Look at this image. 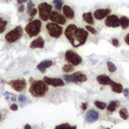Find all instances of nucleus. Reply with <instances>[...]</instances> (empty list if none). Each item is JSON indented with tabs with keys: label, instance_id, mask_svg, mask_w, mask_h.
<instances>
[{
	"label": "nucleus",
	"instance_id": "f257e3e1",
	"mask_svg": "<svg viewBox=\"0 0 129 129\" xmlns=\"http://www.w3.org/2000/svg\"><path fill=\"white\" fill-rule=\"evenodd\" d=\"M44 81H35L30 87V94L34 97H42L46 93L47 87Z\"/></svg>",
	"mask_w": 129,
	"mask_h": 129
},
{
	"label": "nucleus",
	"instance_id": "f03ea898",
	"mask_svg": "<svg viewBox=\"0 0 129 129\" xmlns=\"http://www.w3.org/2000/svg\"><path fill=\"white\" fill-rule=\"evenodd\" d=\"M40 28H42V21L36 19V20H33V21L29 22L27 25H26L25 32L27 33L30 37L36 36L40 31Z\"/></svg>",
	"mask_w": 129,
	"mask_h": 129
},
{
	"label": "nucleus",
	"instance_id": "7ed1b4c3",
	"mask_svg": "<svg viewBox=\"0 0 129 129\" xmlns=\"http://www.w3.org/2000/svg\"><path fill=\"white\" fill-rule=\"evenodd\" d=\"M46 29H47V31H49V34L52 37H55V38L60 37L63 33V27L56 22L47 23L46 24Z\"/></svg>",
	"mask_w": 129,
	"mask_h": 129
},
{
	"label": "nucleus",
	"instance_id": "20e7f679",
	"mask_svg": "<svg viewBox=\"0 0 129 129\" xmlns=\"http://www.w3.org/2000/svg\"><path fill=\"white\" fill-rule=\"evenodd\" d=\"M52 5L46 3V2H43V3H40L38 5V12H39V16H40V19L43 20V21H46L47 19L50 18V14L52 12Z\"/></svg>",
	"mask_w": 129,
	"mask_h": 129
},
{
	"label": "nucleus",
	"instance_id": "39448f33",
	"mask_svg": "<svg viewBox=\"0 0 129 129\" xmlns=\"http://www.w3.org/2000/svg\"><path fill=\"white\" fill-rule=\"evenodd\" d=\"M88 37V32L87 29L84 28H78L77 32H76V37H75L74 43H72L74 46H80L85 43L86 39Z\"/></svg>",
	"mask_w": 129,
	"mask_h": 129
},
{
	"label": "nucleus",
	"instance_id": "423d86ee",
	"mask_svg": "<svg viewBox=\"0 0 129 129\" xmlns=\"http://www.w3.org/2000/svg\"><path fill=\"white\" fill-rule=\"evenodd\" d=\"M22 32H23V29L22 27H20V26H17L14 29H12L11 31H9L7 34L5 36V39L6 42L8 43H14L16 42L17 39H19L22 35Z\"/></svg>",
	"mask_w": 129,
	"mask_h": 129
},
{
	"label": "nucleus",
	"instance_id": "0eeeda50",
	"mask_svg": "<svg viewBox=\"0 0 129 129\" xmlns=\"http://www.w3.org/2000/svg\"><path fill=\"white\" fill-rule=\"evenodd\" d=\"M65 80L68 81L70 83H77V82H86L87 81V77L85 76L84 74L82 73H75V74H72V75H66L65 76Z\"/></svg>",
	"mask_w": 129,
	"mask_h": 129
},
{
	"label": "nucleus",
	"instance_id": "6e6552de",
	"mask_svg": "<svg viewBox=\"0 0 129 129\" xmlns=\"http://www.w3.org/2000/svg\"><path fill=\"white\" fill-rule=\"evenodd\" d=\"M66 59H67L68 62L70 64H72L73 66H78L82 63V58L73 51H68L66 52Z\"/></svg>",
	"mask_w": 129,
	"mask_h": 129
},
{
	"label": "nucleus",
	"instance_id": "1a4fd4ad",
	"mask_svg": "<svg viewBox=\"0 0 129 129\" xmlns=\"http://www.w3.org/2000/svg\"><path fill=\"white\" fill-rule=\"evenodd\" d=\"M77 30H78V27H77L76 25H74V24H70L66 28V30H65V34L68 37V39L70 40L71 43H74L75 37H76V32H77Z\"/></svg>",
	"mask_w": 129,
	"mask_h": 129
},
{
	"label": "nucleus",
	"instance_id": "9d476101",
	"mask_svg": "<svg viewBox=\"0 0 129 129\" xmlns=\"http://www.w3.org/2000/svg\"><path fill=\"white\" fill-rule=\"evenodd\" d=\"M105 24L108 27H118L120 25V18L117 15H108L105 20Z\"/></svg>",
	"mask_w": 129,
	"mask_h": 129
},
{
	"label": "nucleus",
	"instance_id": "9b49d317",
	"mask_svg": "<svg viewBox=\"0 0 129 129\" xmlns=\"http://www.w3.org/2000/svg\"><path fill=\"white\" fill-rule=\"evenodd\" d=\"M50 19L52 22H56L58 24H65L66 23V16H63L62 14H60L57 11H52L50 14Z\"/></svg>",
	"mask_w": 129,
	"mask_h": 129
},
{
	"label": "nucleus",
	"instance_id": "f8f14e48",
	"mask_svg": "<svg viewBox=\"0 0 129 129\" xmlns=\"http://www.w3.org/2000/svg\"><path fill=\"white\" fill-rule=\"evenodd\" d=\"M110 12H111L110 8H101V9H97L94 12L93 15L97 20H102V19H104L105 17H107L108 15H109Z\"/></svg>",
	"mask_w": 129,
	"mask_h": 129
},
{
	"label": "nucleus",
	"instance_id": "ddd939ff",
	"mask_svg": "<svg viewBox=\"0 0 129 129\" xmlns=\"http://www.w3.org/2000/svg\"><path fill=\"white\" fill-rule=\"evenodd\" d=\"M43 81L47 84V85H51L53 87H63L64 86V81L62 79H59V78H49V77H44Z\"/></svg>",
	"mask_w": 129,
	"mask_h": 129
},
{
	"label": "nucleus",
	"instance_id": "4468645a",
	"mask_svg": "<svg viewBox=\"0 0 129 129\" xmlns=\"http://www.w3.org/2000/svg\"><path fill=\"white\" fill-rule=\"evenodd\" d=\"M10 86L15 91L20 92V91L24 90V88L26 86V83H25L24 80H14V81H12V82H10Z\"/></svg>",
	"mask_w": 129,
	"mask_h": 129
},
{
	"label": "nucleus",
	"instance_id": "2eb2a0df",
	"mask_svg": "<svg viewBox=\"0 0 129 129\" xmlns=\"http://www.w3.org/2000/svg\"><path fill=\"white\" fill-rule=\"evenodd\" d=\"M43 46H44V40L43 37H37L30 43L31 49H42Z\"/></svg>",
	"mask_w": 129,
	"mask_h": 129
},
{
	"label": "nucleus",
	"instance_id": "dca6fc26",
	"mask_svg": "<svg viewBox=\"0 0 129 129\" xmlns=\"http://www.w3.org/2000/svg\"><path fill=\"white\" fill-rule=\"evenodd\" d=\"M63 12H64V15L66 16V18L68 19H73L75 17V12L74 10L68 5L63 6Z\"/></svg>",
	"mask_w": 129,
	"mask_h": 129
},
{
	"label": "nucleus",
	"instance_id": "f3484780",
	"mask_svg": "<svg viewBox=\"0 0 129 129\" xmlns=\"http://www.w3.org/2000/svg\"><path fill=\"white\" fill-rule=\"evenodd\" d=\"M97 82L101 85H111L112 80L106 75H100L97 77Z\"/></svg>",
	"mask_w": 129,
	"mask_h": 129
},
{
	"label": "nucleus",
	"instance_id": "a211bd4d",
	"mask_svg": "<svg viewBox=\"0 0 129 129\" xmlns=\"http://www.w3.org/2000/svg\"><path fill=\"white\" fill-rule=\"evenodd\" d=\"M99 118V113L96 112L95 110H90L89 112L87 113L86 115V120L88 122H93V121H96Z\"/></svg>",
	"mask_w": 129,
	"mask_h": 129
},
{
	"label": "nucleus",
	"instance_id": "6ab92c4d",
	"mask_svg": "<svg viewBox=\"0 0 129 129\" xmlns=\"http://www.w3.org/2000/svg\"><path fill=\"white\" fill-rule=\"evenodd\" d=\"M52 66V60H43V62H40L38 65H37V70L40 71L42 73H44L45 69H47V68H50Z\"/></svg>",
	"mask_w": 129,
	"mask_h": 129
},
{
	"label": "nucleus",
	"instance_id": "aec40b11",
	"mask_svg": "<svg viewBox=\"0 0 129 129\" xmlns=\"http://www.w3.org/2000/svg\"><path fill=\"white\" fill-rule=\"evenodd\" d=\"M111 88H112V91H113V92L118 93V94L122 93V92H123V90H124L123 86H122L121 84L115 83V82H113V81H112V83H111Z\"/></svg>",
	"mask_w": 129,
	"mask_h": 129
},
{
	"label": "nucleus",
	"instance_id": "412c9836",
	"mask_svg": "<svg viewBox=\"0 0 129 129\" xmlns=\"http://www.w3.org/2000/svg\"><path fill=\"white\" fill-rule=\"evenodd\" d=\"M93 17H94V15L92 14L91 12H87V13H84V14H83L84 20L89 24H93L94 23V18Z\"/></svg>",
	"mask_w": 129,
	"mask_h": 129
},
{
	"label": "nucleus",
	"instance_id": "4be33fe9",
	"mask_svg": "<svg viewBox=\"0 0 129 129\" xmlns=\"http://www.w3.org/2000/svg\"><path fill=\"white\" fill-rule=\"evenodd\" d=\"M118 105H119L118 101H111L109 103V105H107L106 108H107V110L109 112H114L115 110H116V108L118 107Z\"/></svg>",
	"mask_w": 129,
	"mask_h": 129
},
{
	"label": "nucleus",
	"instance_id": "5701e85b",
	"mask_svg": "<svg viewBox=\"0 0 129 129\" xmlns=\"http://www.w3.org/2000/svg\"><path fill=\"white\" fill-rule=\"evenodd\" d=\"M120 25L123 29H126L129 27V18L126 16H121L120 17Z\"/></svg>",
	"mask_w": 129,
	"mask_h": 129
},
{
	"label": "nucleus",
	"instance_id": "b1692460",
	"mask_svg": "<svg viewBox=\"0 0 129 129\" xmlns=\"http://www.w3.org/2000/svg\"><path fill=\"white\" fill-rule=\"evenodd\" d=\"M119 115H120V117L122 118V119H124V120H126V119H128V111H127V109H125V108H122V109H120V111H119Z\"/></svg>",
	"mask_w": 129,
	"mask_h": 129
},
{
	"label": "nucleus",
	"instance_id": "393cba45",
	"mask_svg": "<svg viewBox=\"0 0 129 129\" xmlns=\"http://www.w3.org/2000/svg\"><path fill=\"white\" fill-rule=\"evenodd\" d=\"M53 4L57 10H60L63 8V0H53Z\"/></svg>",
	"mask_w": 129,
	"mask_h": 129
},
{
	"label": "nucleus",
	"instance_id": "a878e982",
	"mask_svg": "<svg viewBox=\"0 0 129 129\" xmlns=\"http://www.w3.org/2000/svg\"><path fill=\"white\" fill-rule=\"evenodd\" d=\"M95 106L97 108H99L100 110H103L107 107V105L104 103V102H101V101H95Z\"/></svg>",
	"mask_w": 129,
	"mask_h": 129
},
{
	"label": "nucleus",
	"instance_id": "bb28decb",
	"mask_svg": "<svg viewBox=\"0 0 129 129\" xmlns=\"http://www.w3.org/2000/svg\"><path fill=\"white\" fill-rule=\"evenodd\" d=\"M63 70H64L66 73H70V72H72V71L74 70V66H73L72 64H67V65H65V66L63 67Z\"/></svg>",
	"mask_w": 129,
	"mask_h": 129
},
{
	"label": "nucleus",
	"instance_id": "cd10ccee",
	"mask_svg": "<svg viewBox=\"0 0 129 129\" xmlns=\"http://www.w3.org/2000/svg\"><path fill=\"white\" fill-rule=\"evenodd\" d=\"M107 68H108V70H109V72H111V73H114L115 71H116V66L111 62L107 63Z\"/></svg>",
	"mask_w": 129,
	"mask_h": 129
},
{
	"label": "nucleus",
	"instance_id": "c85d7f7f",
	"mask_svg": "<svg viewBox=\"0 0 129 129\" xmlns=\"http://www.w3.org/2000/svg\"><path fill=\"white\" fill-rule=\"evenodd\" d=\"M6 22L5 20H0V33H2L4 30H5V27H6Z\"/></svg>",
	"mask_w": 129,
	"mask_h": 129
},
{
	"label": "nucleus",
	"instance_id": "c756f323",
	"mask_svg": "<svg viewBox=\"0 0 129 129\" xmlns=\"http://www.w3.org/2000/svg\"><path fill=\"white\" fill-rule=\"evenodd\" d=\"M86 29H87V31L91 32L92 34H96V33H97V30L95 29L94 27H92L91 25H87V26H86Z\"/></svg>",
	"mask_w": 129,
	"mask_h": 129
},
{
	"label": "nucleus",
	"instance_id": "7c9ffc66",
	"mask_svg": "<svg viewBox=\"0 0 129 129\" xmlns=\"http://www.w3.org/2000/svg\"><path fill=\"white\" fill-rule=\"evenodd\" d=\"M33 6H34V5H33V3H32V1H29L28 2V4H27V12H28V14H29V13L33 10Z\"/></svg>",
	"mask_w": 129,
	"mask_h": 129
},
{
	"label": "nucleus",
	"instance_id": "2f4dec72",
	"mask_svg": "<svg viewBox=\"0 0 129 129\" xmlns=\"http://www.w3.org/2000/svg\"><path fill=\"white\" fill-rule=\"evenodd\" d=\"M112 44L114 46H119V42H118V39L117 38H113L112 39Z\"/></svg>",
	"mask_w": 129,
	"mask_h": 129
},
{
	"label": "nucleus",
	"instance_id": "473e14b6",
	"mask_svg": "<svg viewBox=\"0 0 129 129\" xmlns=\"http://www.w3.org/2000/svg\"><path fill=\"white\" fill-rule=\"evenodd\" d=\"M10 109H11L12 111H16V110L18 109V107H17L16 104H12V105L10 106Z\"/></svg>",
	"mask_w": 129,
	"mask_h": 129
},
{
	"label": "nucleus",
	"instance_id": "72a5a7b5",
	"mask_svg": "<svg viewBox=\"0 0 129 129\" xmlns=\"http://www.w3.org/2000/svg\"><path fill=\"white\" fill-rule=\"evenodd\" d=\"M123 93H124V96L126 98H129V89H124L123 90Z\"/></svg>",
	"mask_w": 129,
	"mask_h": 129
},
{
	"label": "nucleus",
	"instance_id": "f704fd0d",
	"mask_svg": "<svg viewBox=\"0 0 129 129\" xmlns=\"http://www.w3.org/2000/svg\"><path fill=\"white\" fill-rule=\"evenodd\" d=\"M18 100H19V101L22 103V102H25V101H26V98H25V96H23V95H21V96H19Z\"/></svg>",
	"mask_w": 129,
	"mask_h": 129
},
{
	"label": "nucleus",
	"instance_id": "c9c22d12",
	"mask_svg": "<svg viewBox=\"0 0 129 129\" xmlns=\"http://www.w3.org/2000/svg\"><path fill=\"white\" fill-rule=\"evenodd\" d=\"M124 40H125V43H126L127 44H129V33H128V34H126V35H125V38H124Z\"/></svg>",
	"mask_w": 129,
	"mask_h": 129
},
{
	"label": "nucleus",
	"instance_id": "e433bc0d",
	"mask_svg": "<svg viewBox=\"0 0 129 129\" xmlns=\"http://www.w3.org/2000/svg\"><path fill=\"white\" fill-rule=\"evenodd\" d=\"M35 13H36V9H34V8H33V10L29 13V15H31V16H33V15H35Z\"/></svg>",
	"mask_w": 129,
	"mask_h": 129
},
{
	"label": "nucleus",
	"instance_id": "4c0bfd02",
	"mask_svg": "<svg viewBox=\"0 0 129 129\" xmlns=\"http://www.w3.org/2000/svg\"><path fill=\"white\" fill-rule=\"evenodd\" d=\"M23 10H24V6H23V5H20L19 8H18V11H19V12H22Z\"/></svg>",
	"mask_w": 129,
	"mask_h": 129
},
{
	"label": "nucleus",
	"instance_id": "58836bf2",
	"mask_svg": "<svg viewBox=\"0 0 129 129\" xmlns=\"http://www.w3.org/2000/svg\"><path fill=\"white\" fill-rule=\"evenodd\" d=\"M27 0H17V2L19 3V4H22V3H24V2H26Z\"/></svg>",
	"mask_w": 129,
	"mask_h": 129
},
{
	"label": "nucleus",
	"instance_id": "ea45409f",
	"mask_svg": "<svg viewBox=\"0 0 129 129\" xmlns=\"http://www.w3.org/2000/svg\"><path fill=\"white\" fill-rule=\"evenodd\" d=\"M58 127H71L69 124H62V125H60V126H58Z\"/></svg>",
	"mask_w": 129,
	"mask_h": 129
},
{
	"label": "nucleus",
	"instance_id": "a19ab883",
	"mask_svg": "<svg viewBox=\"0 0 129 129\" xmlns=\"http://www.w3.org/2000/svg\"><path fill=\"white\" fill-rule=\"evenodd\" d=\"M82 109H83V110L87 109V103H84V104H83V106H82Z\"/></svg>",
	"mask_w": 129,
	"mask_h": 129
},
{
	"label": "nucleus",
	"instance_id": "79ce46f5",
	"mask_svg": "<svg viewBox=\"0 0 129 129\" xmlns=\"http://www.w3.org/2000/svg\"><path fill=\"white\" fill-rule=\"evenodd\" d=\"M25 128H27V129H29V128H30V126H29V125H25Z\"/></svg>",
	"mask_w": 129,
	"mask_h": 129
},
{
	"label": "nucleus",
	"instance_id": "37998d69",
	"mask_svg": "<svg viewBox=\"0 0 129 129\" xmlns=\"http://www.w3.org/2000/svg\"><path fill=\"white\" fill-rule=\"evenodd\" d=\"M0 20H2V18H0Z\"/></svg>",
	"mask_w": 129,
	"mask_h": 129
}]
</instances>
